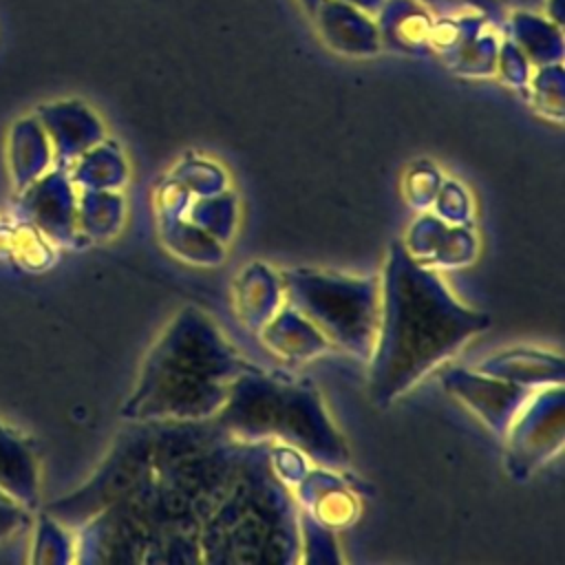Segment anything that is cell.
Wrapping results in <instances>:
<instances>
[{
	"mask_svg": "<svg viewBox=\"0 0 565 565\" xmlns=\"http://www.w3.org/2000/svg\"><path fill=\"white\" fill-rule=\"evenodd\" d=\"M488 324V313L461 305L435 271L393 243L382 274L377 329L369 355L371 399L380 406L393 402Z\"/></svg>",
	"mask_w": 565,
	"mask_h": 565,
	"instance_id": "1",
	"label": "cell"
},
{
	"mask_svg": "<svg viewBox=\"0 0 565 565\" xmlns=\"http://www.w3.org/2000/svg\"><path fill=\"white\" fill-rule=\"evenodd\" d=\"M249 364L199 309H183L152 347L124 415L143 422L210 419Z\"/></svg>",
	"mask_w": 565,
	"mask_h": 565,
	"instance_id": "2",
	"label": "cell"
},
{
	"mask_svg": "<svg viewBox=\"0 0 565 565\" xmlns=\"http://www.w3.org/2000/svg\"><path fill=\"white\" fill-rule=\"evenodd\" d=\"M214 422L241 441L278 437L313 461L344 466L349 452L311 386L282 382L247 366L232 384Z\"/></svg>",
	"mask_w": 565,
	"mask_h": 565,
	"instance_id": "3",
	"label": "cell"
},
{
	"mask_svg": "<svg viewBox=\"0 0 565 565\" xmlns=\"http://www.w3.org/2000/svg\"><path fill=\"white\" fill-rule=\"evenodd\" d=\"M199 547L207 561H289L296 550V521L287 492L258 461L247 459L241 475L201 527Z\"/></svg>",
	"mask_w": 565,
	"mask_h": 565,
	"instance_id": "4",
	"label": "cell"
},
{
	"mask_svg": "<svg viewBox=\"0 0 565 565\" xmlns=\"http://www.w3.org/2000/svg\"><path fill=\"white\" fill-rule=\"evenodd\" d=\"M282 287L289 305L324 338L353 355H371L380 311L375 280L298 267L282 274Z\"/></svg>",
	"mask_w": 565,
	"mask_h": 565,
	"instance_id": "5",
	"label": "cell"
},
{
	"mask_svg": "<svg viewBox=\"0 0 565 565\" xmlns=\"http://www.w3.org/2000/svg\"><path fill=\"white\" fill-rule=\"evenodd\" d=\"M446 384L452 393L459 395L472 411H477L488 426L503 433L514 422V415L534 388L519 386L512 382H499V380H483L472 373H466L461 369H455L450 375H446Z\"/></svg>",
	"mask_w": 565,
	"mask_h": 565,
	"instance_id": "6",
	"label": "cell"
},
{
	"mask_svg": "<svg viewBox=\"0 0 565 565\" xmlns=\"http://www.w3.org/2000/svg\"><path fill=\"white\" fill-rule=\"evenodd\" d=\"M481 371L492 377H501L505 382L534 388L539 384L563 380V362L561 358H552L541 351H508L481 364Z\"/></svg>",
	"mask_w": 565,
	"mask_h": 565,
	"instance_id": "7",
	"label": "cell"
}]
</instances>
